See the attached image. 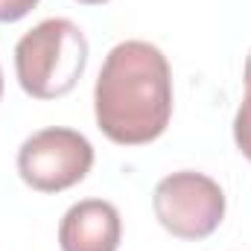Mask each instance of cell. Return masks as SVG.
<instances>
[{
	"label": "cell",
	"mask_w": 251,
	"mask_h": 251,
	"mask_svg": "<svg viewBox=\"0 0 251 251\" xmlns=\"http://www.w3.org/2000/svg\"><path fill=\"white\" fill-rule=\"evenodd\" d=\"M97 126L120 146H140L164 134L173 117V73L149 41L117 44L94 88Z\"/></svg>",
	"instance_id": "obj_1"
},
{
	"label": "cell",
	"mask_w": 251,
	"mask_h": 251,
	"mask_svg": "<svg viewBox=\"0 0 251 251\" xmlns=\"http://www.w3.org/2000/svg\"><path fill=\"white\" fill-rule=\"evenodd\" d=\"M88 64V38L67 18H47L15 44V73L35 100H59L73 91Z\"/></svg>",
	"instance_id": "obj_2"
},
{
	"label": "cell",
	"mask_w": 251,
	"mask_h": 251,
	"mask_svg": "<svg viewBox=\"0 0 251 251\" xmlns=\"http://www.w3.org/2000/svg\"><path fill=\"white\" fill-rule=\"evenodd\" d=\"M94 167V146L73 128H41L18 149V173L38 193H62Z\"/></svg>",
	"instance_id": "obj_3"
},
{
	"label": "cell",
	"mask_w": 251,
	"mask_h": 251,
	"mask_svg": "<svg viewBox=\"0 0 251 251\" xmlns=\"http://www.w3.org/2000/svg\"><path fill=\"white\" fill-rule=\"evenodd\" d=\"M158 222L181 240H204L210 237L225 216V193L222 187L201 173H173L158 181L155 196Z\"/></svg>",
	"instance_id": "obj_4"
},
{
	"label": "cell",
	"mask_w": 251,
	"mask_h": 251,
	"mask_svg": "<svg viewBox=\"0 0 251 251\" xmlns=\"http://www.w3.org/2000/svg\"><path fill=\"white\" fill-rule=\"evenodd\" d=\"M120 237H123L120 210L105 199L76 201L59 225L62 251H117Z\"/></svg>",
	"instance_id": "obj_5"
},
{
	"label": "cell",
	"mask_w": 251,
	"mask_h": 251,
	"mask_svg": "<svg viewBox=\"0 0 251 251\" xmlns=\"http://www.w3.org/2000/svg\"><path fill=\"white\" fill-rule=\"evenodd\" d=\"M234 140L240 146V152L251 161V91H246L240 108H237V117H234Z\"/></svg>",
	"instance_id": "obj_6"
},
{
	"label": "cell",
	"mask_w": 251,
	"mask_h": 251,
	"mask_svg": "<svg viewBox=\"0 0 251 251\" xmlns=\"http://www.w3.org/2000/svg\"><path fill=\"white\" fill-rule=\"evenodd\" d=\"M35 6H38V0H0V24L21 21V18L29 15Z\"/></svg>",
	"instance_id": "obj_7"
},
{
	"label": "cell",
	"mask_w": 251,
	"mask_h": 251,
	"mask_svg": "<svg viewBox=\"0 0 251 251\" xmlns=\"http://www.w3.org/2000/svg\"><path fill=\"white\" fill-rule=\"evenodd\" d=\"M246 91H251V53L246 59Z\"/></svg>",
	"instance_id": "obj_8"
},
{
	"label": "cell",
	"mask_w": 251,
	"mask_h": 251,
	"mask_svg": "<svg viewBox=\"0 0 251 251\" xmlns=\"http://www.w3.org/2000/svg\"><path fill=\"white\" fill-rule=\"evenodd\" d=\"M79 3H88V6H97V3H108V0H79Z\"/></svg>",
	"instance_id": "obj_9"
},
{
	"label": "cell",
	"mask_w": 251,
	"mask_h": 251,
	"mask_svg": "<svg viewBox=\"0 0 251 251\" xmlns=\"http://www.w3.org/2000/svg\"><path fill=\"white\" fill-rule=\"evenodd\" d=\"M0 97H3V73H0Z\"/></svg>",
	"instance_id": "obj_10"
}]
</instances>
